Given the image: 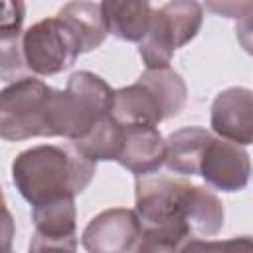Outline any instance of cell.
Instances as JSON below:
<instances>
[{
	"label": "cell",
	"instance_id": "cell-5",
	"mask_svg": "<svg viewBox=\"0 0 253 253\" xmlns=\"http://www.w3.org/2000/svg\"><path fill=\"white\" fill-rule=\"evenodd\" d=\"M53 93V87L36 77H24L4 87L0 93V136L4 140L51 138Z\"/></svg>",
	"mask_w": 253,
	"mask_h": 253
},
{
	"label": "cell",
	"instance_id": "cell-8",
	"mask_svg": "<svg viewBox=\"0 0 253 253\" xmlns=\"http://www.w3.org/2000/svg\"><path fill=\"white\" fill-rule=\"evenodd\" d=\"M142 227L134 210L111 208L97 213L81 233L87 253H132Z\"/></svg>",
	"mask_w": 253,
	"mask_h": 253
},
{
	"label": "cell",
	"instance_id": "cell-2",
	"mask_svg": "<svg viewBox=\"0 0 253 253\" xmlns=\"http://www.w3.org/2000/svg\"><path fill=\"white\" fill-rule=\"evenodd\" d=\"M97 164L83 158L71 144H38L12 162V182L32 206L75 200L93 180Z\"/></svg>",
	"mask_w": 253,
	"mask_h": 253
},
{
	"label": "cell",
	"instance_id": "cell-6",
	"mask_svg": "<svg viewBox=\"0 0 253 253\" xmlns=\"http://www.w3.org/2000/svg\"><path fill=\"white\" fill-rule=\"evenodd\" d=\"M204 22V6L188 0H174L154 8L148 36L138 43V55L146 69L170 67L176 49L196 38Z\"/></svg>",
	"mask_w": 253,
	"mask_h": 253
},
{
	"label": "cell",
	"instance_id": "cell-12",
	"mask_svg": "<svg viewBox=\"0 0 253 253\" xmlns=\"http://www.w3.org/2000/svg\"><path fill=\"white\" fill-rule=\"evenodd\" d=\"M107 32L125 42L140 43L152 26L154 8L148 2H101Z\"/></svg>",
	"mask_w": 253,
	"mask_h": 253
},
{
	"label": "cell",
	"instance_id": "cell-18",
	"mask_svg": "<svg viewBox=\"0 0 253 253\" xmlns=\"http://www.w3.org/2000/svg\"><path fill=\"white\" fill-rule=\"evenodd\" d=\"M24 12H26V6L22 2H6L4 4V12L0 18V42L22 38L24 32H20V30H22V22H24Z\"/></svg>",
	"mask_w": 253,
	"mask_h": 253
},
{
	"label": "cell",
	"instance_id": "cell-15",
	"mask_svg": "<svg viewBox=\"0 0 253 253\" xmlns=\"http://www.w3.org/2000/svg\"><path fill=\"white\" fill-rule=\"evenodd\" d=\"M57 16L65 20L71 30L77 34L83 53L99 47L105 38H107V26L103 18V8L101 4L95 2H69L63 8H59Z\"/></svg>",
	"mask_w": 253,
	"mask_h": 253
},
{
	"label": "cell",
	"instance_id": "cell-17",
	"mask_svg": "<svg viewBox=\"0 0 253 253\" xmlns=\"http://www.w3.org/2000/svg\"><path fill=\"white\" fill-rule=\"evenodd\" d=\"M182 253H253V237L241 235L221 241L192 239Z\"/></svg>",
	"mask_w": 253,
	"mask_h": 253
},
{
	"label": "cell",
	"instance_id": "cell-1",
	"mask_svg": "<svg viewBox=\"0 0 253 253\" xmlns=\"http://www.w3.org/2000/svg\"><path fill=\"white\" fill-rule=\"evenodd\" d=\"M134 211L142 233L132 253H182L192 239L217 235L225 217L208 188L152 174L134 182Z\"/></svg>",
	"mask_w": 253,
	"mask_h": 253
},
{
	"label": "cell",
	"instance_id": "cell-3",
	"mask_svg": "<svg viewBox=\"0 0 253 253\" xmlns=\"http://www.w3.org/2000/svg\"><path fill=\"white\" fill-rule=\"evenodd\" d=\"M188 89L172 67L146 69L136 83L115 89L111 115L123 126H158L186 105Z\"/></svg>",
	"mask_w": 253,
	"mask_h": 253
},
{
	"label": "cell",
	"instance_id": "cell-20",
	"mask_svg": "<svg viewBox=\"0 0 253 253\" xmlns=\"http://www.w3.org/2000/svg\"><path fill=\"white\" fill-rule=\"evenodd\" d=\"M235 36H237V42L241 43V47L253 55V8L237 20L235 24Z\"/></svg>",
	"mask_w": 253,
	"mask_h": 253
},
{
	"label": "cell",
	"instance_id": "cell-9",
	"mask_svg": "<svg viewBox=\"0 0 253 253\" xmlns=\"http://www.w3.org/2000/svg\"><path fill=\"white\" fill-rule=\"evenodd\" d=\"M198 176H202L206 184L215 190L239 192L251 178L249 154L243 146L211 134L202 152Z\"/></svg>",
	"mask_w": 253,
	"mask_h": 253
},
{
	"label": "cell",
	"instance_id": "cell-4",
	"mask_svg": "<svg viewBox=\"0 0 253 253\" xmlns=\"http://www.w3.org/2000/svg\"><path fill=\"white\" fill-rule=\"evenodd\" d=\"M115 89L91 71H75L67 79L65 91L55 89L51 107L53 136L69 142L85 136L97 121L111 115Z\"/></svg>",
	"mask_w": 253,
	"mask_h": 253
},
{
	"label": "cell",
	"instance_id": "cell-13",
	"mask_svg": "<svg viewBox=\"0 0 253 253\" xmlns=\"http://www.w3.org/2000/svg\"><path fill=\"white\" fill-rule=\"evenodd\" d=\"M213 132L202 128V126H184L180 130H174L166 142H168V156H166V168L174 174L182 176H198V166L202 152L211 138Z\"/></svg>",
	"mask_w": 253,
	"mask_h": 253
},
{
	"label": "cell",
	"instance_id": "cell-7",
	"mask_svg": "<svg viewBox=\"0 0 253 253\" xmlns=\"http://www.w3.org/2000/svg\"><path fill=\"white\" fill-rule=\"evenodd\" d=\"M20 49L26 69L36 75L61 73L83 53L77 34L59 16L30 26L20 38Z\"/></svg>",
	"mask_w": 253,
	"mask_h": 253
},
{
	"label": "cell",
	"instance_id": "cell-10",
	"mask_svg": "<svg viewBox=\"0 0 253 253\" xmlns=\"http://www.w3.org/2000/svg\"><path fill=\"white\" fill-rule=\"evenodd\" d=\"M215 136L239 146L253 144V91L247 87H227L215 95L210 113Z\"/></svg>",
	"mask_w": 253,
	"mask_h": 253
},
{
	"label": "cell",
	"instance_id": "cell-19",
	"mask_svg": "<svg viewBox=\"0 0 253 253\" xmlns=\"http://www.w3.org/2000/svg\"><path fill=\"white\" fill-rule=\"evenodd\" d=\"M75 249H77V235L53 239V237H43V235L34 233L28 253H75Z\"/></svg>",
	"mask_w": 253,
	"mask_h": 253
},
{
	"label": "cell",
	"instance_id": "cell-14",
	"mask_svg": "<svg viewBox=\"0 0 253 253\" xmlns=\"http://www.w3.org/2000/svg\"><path fill=\"white\" fill-rule=\"evenodd\" d=\"M125 142V126L113 119V115L103 117L93 125V128L69 144L87 160L99 162V160H119L121 150Z\"/></svg>",
	"mask_w": 253,
	"mask_h": 253
},
{
	"label": "cell",
	"instance_id": "cell-16",
	"mask_svg": "<svg viewBox=\"0 0 253 253\" xmlns=\"http://www.w3.org/2000/svg\"><path fill=\"white\" fill-rule=\"evenodd\" d=\"M75 219H77L75 200H57L51 204L32 208V221L36 227L34 233L43 237L63 239L77 235Z\"/></svg>",
	"mask_w": 253,
	"mask_h": 253
},
{
	"label": "cell",
	"instance_id": "cell-11",
	"mask_svg": "<svg viewBox=\"0 0 253 253\" xmlns=\"http://www.w3.org/2000/svg\"><path fill=\"white\" fill-rule=\"evenodd\" d=\"M168 142L156 126H125V142L119 164L136 178L154 174L166 164Z\"/></svg>",
	"mask_w": 253,
	"mask_h": 253
},
{
	"label": "cell",
	"instance_id": "cell-21",
	"mask_svg": "<svg viewBox=\"0 0 253 253\" xmlns=\"http://www.w3.org/2000/svg\"><path fill=\"white\" fill-rule=\"evenodd\" d=\"M208 10L215 12V14H221L225 18H243L251 8H253V2H221V4H206Z\"/></svg>",
	"mask_w": 253,
	"mask_h": 253
}]
</instances>
